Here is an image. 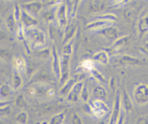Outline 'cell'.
<instances>
[{
    "label": "cell",
    "instance_id": "cb8c5ba5",
    "mask_svg": "<svg viewBox=\"0 0 148 124\" xmlns=\"http://www.w3.org/2000/svg\"><path fill=\"white\" fill-rule=\"evenodd\" d=\"M82 66H83L84 68H85V69L90 71H91L93 69V63H92V62L90 60H87L85 61L84 62H82Z\"/></svg>",
    "mask_w": 148,
    "mask_h": 124
},
{
    "label": "cell",
    "instance_id": "6da1fadb",
    "mask_svg": "<svg viewBox=\"0 0 148 124\" xmlns=\"http://www.w3.org/2000/svg\"><path fill=\"white\" fill-rule=\"evenodd\" d=\"M134 98L137 103L145 105L148 102V86L145 84H140L134 91Z\"/></svg>",
    "mask_w": 148,
    "mask_h": 124
},
{
    "label": "cell",
    "instance_id": "9c48e42d",
    "mask_svg": "<svg viewBox=\"0 0 148 124\" xmlns=\"http://www.w3.org/2000/svg\"><path fill=\"white\" fill-rule=\"evenodd\" d=\"M75 84H76V82H75V80L74 79H68L66 82V83L62 87V89H61L60 95H62V96L69 95V92H70L71 89H72V87H73Z\"/></svg>",
    "mask_w": 148,
    "mask_h": 124
},
{
    "label": "cell",
    "instance_id": "44dd1931",
    "mask_svg": "<svg viewBox=\"0 0 148 124\" xmlns=\"http://www.w3.org/2000/svg\"><path fill=\"white\" fill-rule=\"evenodd\" d=\"M72 124H83L82 119L79 116L77 113L74 112L72 115Z\"/></svg>",
    "mask_w": 148,
    "mask_h": 124
},
{
    "label": "cell",
    "instance_id": "9a60e30c",
    "mask_svg": "<svg viewBox=\"0 0 148 124\" xmlns=\"http://www.w3.org/2000/svg\"><path fill=\"white\" fill-rule=\"evenodd\" d=\"M127 39L126 37L118 39V40L115 42V43L113 45L112 50H114V51L119 50L120 48H122L123 46L127 43Z\"/></svg>",
    "mask_w": 148,
    "mask_h": 124
},
{
    "label": "cell",
    "instance_id": "83f0119b",
    "mask_svg": "<svg viewBox=\"0 0 148 124\" xmlns=\"http://www.w3.org/2000/svg\"><path fill=\"white\" fill-rule=\"evenodd\" d=\"M137 124H148L147 122L146 121V120L145 119H141L138 121Z\"/></svg>",
    "mask_w": 148,
    "mask_h": 124
},
{
    "label": "cell",
    "instance_id": "4fadbf2b",
    "mask_svg": "<svg viewBox=\"0 0 148 124\" xmlns=\"http://www.w3.org/2000/svg\"><path fill=\"white\" fill-rule=\"evenodd\" d=\"M65 118L64 112H60L59 114L55 115L53 118L51 119L49 124H62Z\"/></svg>",
    "mask_w": 148,
    "mask_h": 124
},
{
    "label": "cell",
    "instance_id": "603a6c76",
    "mask_svg": "<svg viewBox=\"0 0 148 124\" xmlns=\"http://www.w3.org/2000/svg\"><path fill=\"white\" fill-rule=\"evenodd\" d=\"M72 41H71L70 43L68 42L67 44L64 46V48L63 52L64 54L66 55H70V53H72Z\"/></svg>",
    "mask_w": 148,
    "mask_h": 124
},
{
    "label": "cell",
    "instance_id": "30bf717a",
    "mask_svg": "<svg viewBox=\"0 0 148 124\" xmlns=\"http://www.w3.org/2000/svg\"><path fill=\"white\" fill-rule=\"evenodd\" d=\"M93 59L98 61L101 62V63L103 64H106L108 63V59H109V56H108V53L106 51H100L97 53L93 56Z\"/></svg>",
    "mask_w": 148,
    "mask_h": 124
},
{
    "label": "cell",
    "instance_id": "484cf974",
    "mask_svg": "<svg viewBox=\"0 0 148 124\" xmlns=\"http://www.w3.org/2000/svg\"><path fill=\"white\" fill-rule=\"evenodd\" d=\"M16 104L18 107H23L25 105V100L24 97H23V95H20L17 98V100H16Z\"/></svg>",
    "mask_w": 148,
    "mask_h": 124
},
{
    "label": "cell",
    "instance_id": "f1b7e54d",
    "mask_svg": "<svg viewBox=\"0 0 148 124\" xmlns=\"http://www.w3.org/2000/svg\"><path fill=\"white\" fill-rule=\"evenodd\" d=\"M40 124H49V123L48 122V121H43V122L40 123Z\"/></svg>",
    "mask_w": 148,
    "mask_h": 124
},
{
    "label": "cell",
    "instance_id": "4316f807",
    "mask_svg": "<svg viewBox=\"0 0 148 124\" xmlns=\"http://www.w3.org/2000/svg\"><path fill=\"white\" fill-rule=\"evenodd\" d=\"M124 117H125V115H124V109L121 108V113H120L119 118V121L117 124H124Z\"/></svg>",
    "mask_w": 148,
    "mask_h": 124
},
{
    "label": "cell",
    "instance_id": "2e32d148",
    "mask_svg": "<svg viewBox=\"0 0 148 124\" xmlns=\"http://www.w3.org/2000/svg\"><path fill=\"white\" fill-rule=\"evenodd\" d=\"M12 93V89L8 85L2 84L1 86V97H7Z\"/></svg>",
    "mask_w": 148,
    "mask_h": 124
},
{
    "label": "cell",
    "instance_id": "ffe728a7",
    "mask_svg": "<svg viewBox=\"0 0 148 124\" xmlns=\"http://www.w3.org/2000/svg\"><path fill=\"white\" fill-rule=\"evenodd\" d=\"M80 97L82 98V99L84 102H87V101L88 100V98H89V93H88V89L86 86H84L83 88H82V92H81Z\"/></svg>",
    "mask_w": 148,
    "mask_h": 124
},
{
    "label": "cell",
    "instance_id": "277c9868",
    "mask_svg": "<svg viewBox=\"0 0 148 124\" xmlns=\"http://www.w3.org/2000/svg\"><path fill=\"white\" fill-rule=\"evenodd\" d=\"M92 110L93 113L97 116H102L105 115L106 112H108V108L105 102L102 99H98L93 101L91 105Z\"/></svg>",
    "mask_w": 148,
    "mask_h": 124
},
{
    "label": "cell",
    "instance_id": "1f68e13d",
    "mask_svg": "<svg viewBox=\"0 0 148 124\" xmlns=\"http://www.w3.org/2000/svg\"><path fill=\"white\" fill-rule=\"evenodd\" d=\"M18 124H19V123H18Z\"/></svg>",
    "mask_w": 148,
    "mask_h": 124
},
{
    "label": "cell",
    "instance_id": "4dcf8cb0",
    "mask_svg": "<svg viewBox=\"0 0 148 124\" xmlns=\"http://www.w3.org/2000/svg\"><path fill=\"white\" fill-rule=\"evenodd\" d=\"M98 124H104L103 123H98Z\"/></svg>",
    "mask_w": 148,
    "mask_h": 124
},
{
    "label": "cell",
    "instance_id": "5b68a950",
    "mask_svg": "<svg viewBox=\"0 0 148 124\" xmlns=\"http://www.w3.org/2000/svg\"><path fill=\"white\" fill-rule=\"evenodd\" d=\"M84 87V84L82 82H78L74 85L72 89L69 92V95H67L68 100L72 101V102H77L80 97L81 92L82 90V88Z\"/></svg>",
    "mask_w": 148,
    "mask_h": 124
},
{
    "label": "cell",
    "instance_id": "ba28073f",
    "mask_svg": "<svg viewBox=\"0 0 148 124\" xmlns=\"http://www.w3.org/2000/svg\"><path fill=\"white\" fill-rule=\"evenodd\" d=\"M120 63L122 65H127V66H134V65L140 64L141 61L140 59H136V58L132 57L129 55H125V56H122L119 61Z\"/></svg>",
    "mask_w": 148,
    "mask_h": 124
},
{
    "label": "cell",
    "instance_id": "8fae6325",
    "mask_svg": "<svg viewBox=\"0 0 148 124\" xmlns=\"http://www.w3.org/2000/svg\"><path fill=\"white\" fill-rule=\"evenodd\" d=\"M92 95L96 99L103 100L104 99H106V92L105 89L103 87L101 86H97L93 89Z\"/></svg>",
    "mask_w": 148,
    "mask_h": 124
},
{
    "label": "cell",
    "instance_id": "e0dca14e",
    "mask_svg": "<svg viewBox=\"0 0 148 124\" xmlns=\"http://www.w3.org/2000/svg\"><path fill=\"white\" fill-rule=\"evenodd\" d=\"M16 121L19 124H26L27 122V114L25 112H21L17 115Z\"/></svg>",
    "mask_w": 148,
    "mask_h": 124
},
{
    "label": "cell",
    "instance_id": "d4e9b609",
    "mask_svg": "<svg viewBox=\"0 0 148 124\" xmlns=\"http://www.w3.org/2000/svg\"><path fill=\"white\" fill-rule=\"evenodd\" d=\"M10 112V108L9 105H5V106L1 107V115H8Z\"/></svg>",
    "mask_w": 148,
    "mask_h": 124
},
{
    "label": "cell",
    "instance_id": "7a4b0ae2",
    "mask_svg": "<svg viewBox=\"0 0 148 124\" xmlns=\"http://www.w3.org/2000/svg\"><path fill=\"white\" fill-rule=\"evenodd\" d=\"M27 37H28L30 43L35 47L43 46L46 42L44 34L42 32L37 30H29V32L27 33Z\"/></svg>",
    "mask_w": 148,
    "mask_h": 124
},
{
    "label": "cell",
    "instance_id": "3957f363",
    "mask_svg": "<svg viewBox=\"0 0 148 124\" xmlns=\"http://www.w3.org/2000/svg\"><path fill=\"white\" fill-rule=\"evenodd\" d=\"M69 55L64 54L62 58L60 60L61 65V78L60 81L62 83H66V80L68 77V73H69Z\"/></svg>",
    "mask_w": 148,
    "mask_h": 124
},
{
    "label": "cell",
    "instance_id": "7c38bea8",
    "mask_svg": "<svg viewBox=\"0 0 148 124\" xmlns=\"http://www.w3.org/2000/svg\"><path fill=\"white\" fill-rule=\"evenodd\" d=\"M123 105L127 111H130L132 108V102L126 91H124V96H123Z\"/></svg>",
    "mask_w": 148,
    "mask_h": 124
},
{
    "label": "cell",
    "instance_id": "5bb4252c",
    "mask_svg": "<svg viewBox=\"0 0 148 124\" xmlns=\"http://www.w3.org/2000/svg\"><path fill=\"white\" fill-rule=\"evenodd\" d=\"M102 33L104 35L106 36L108 38H115L118 34V31L116 28H113V27H109V28L104 29L102 31Z\"/></svg>",
    "mask_w": 148,
    "mask_h": 124
},
{
    "label": "cell",
    "instance_id": "8992f818",
    "mask_svg": "<svg viewBox=\"0 0 148 124\" xmlns=\"http://www.w3.org/2000/svg\"><path fill=\"white\" fill-rule=\"evenodd\" d=\"M121 98H120V95L118 94L116 97L114 110H113L112 115H111L109 124H117L120 116V113H121Z\"/></svg>",
    "mask_w": 148,
    "mask_h": 124
},
{
    "label": "cell",
    "instance_id": "7402d4cb",
    "mask_svg": "<svg viewBox=\"0 0 148 124\" xmlns=\"http://www.w3.org/2000/svg\"><path fill=\"white\" fill-rule=\"evenodd\" d=\"M15 66H17V68L18 69H23L25 66L24 59H23L22 58H17V59H16Z\"/></svg>",
    "mask_w": 148,
    "mask_h": 124
},
{
    "label": "cell",
    "instance_id": "ac0fdd59",
    "mask_svg": "<svg viewBox=\"0 0 148 124\" xmlns=\"http://www.w3.org/2000/svg\"><path fill=\"white\" fill-rule=\"evenodd\" d=\"M91 73H92V76H94V78H95V79H96L98 82H101V83H103V82L105 83L106 82L105 78H104V76H103V75L101 74L99 72H98L97 70H95V69H92V70H91Z\"/></svg>",
    "mask_w": 148,
    "mask_h": 124
},
{
    "label": "cell",
    "instance_id": "d6986e66",
    "mask_svg": "<svg viewBox=\"0 0 148 124\" xmlns=\"http://www.w3.org/2000/svg\"><path fill=\"white\" fill-rule=\"evenodd\" d=\"M21 85V79H20V76L17 73H15L14 74L12 79V87L14 89L19 88V87Z\"/></svg>",
    "mask_w": 148,
    "mask_h": 124
},
{
    "label": "cell",
    "instance_id": "52a82bcc",
    "mask_svg": "<svg viewBox=\"0 0 148 124\" xmlns=\"http://www.w3.org/2000/svg\"><path fill=\"white\" fill-rule=\"evenodd\" d=\"M53 72H54L55 75L58 79L61 78V65H60V60L58 56L57 51H56V48H53Z\"/></svg>",
    "mask_w": 148,
    "mask_h": 124
},
{
    "label": "cell",
    "instance_id": "f546056e",
    "mask_svg": "<svg viewBox=\"0 0 148 124\" xmlns=\"http://www.w3.org/2000/svg\"><path fill=\"white\" fill-rule=\"evenodd\" d=\"M33 124H40V122H36V123H34Z\"/></svg>",
    "mask_w": 148,
    "mask_h": 124
}]
</instances>
